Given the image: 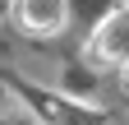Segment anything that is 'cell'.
<instances>
[{
  "label": "cell",
  "instance_id": "cell-1",
  "mask_svg": "<svg viewBox=\"0 0 129 125\" xmlns=\"http://www.w3.org/2000/svg\"><path fill=\"white\" fill-rule=\"evenodd\" d=\"M14 19H19L28 33L51 37L64 28V0H14Z\"/></svg>",
  "mask_w": 129,
  "mask_h": 125
},
{
  "label": "cell",
  "instance_id": "cell-2",
  "mask_svg": "<svg viewBox=\"0 0 129 125\" xmlns=\"http://www.w3.org/2000/svg\"><path fill=\"white\" fill-rule=\"evenodd\" d=\"M124 88H129V56H124Z\"/></svg>",
  "mask_w": 129,
  "mask_h": 125
}]
</instances>
